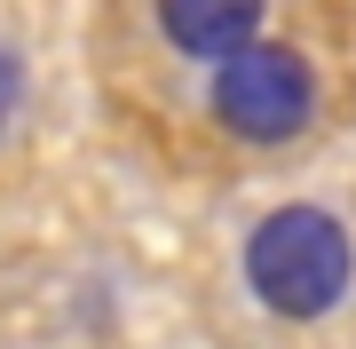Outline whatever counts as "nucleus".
<instances>
[{
    "label": "nucleus",
    "instance_id": "obj_1",
    "mask_svg": "<svg viewBox=\"0 0 356 349\" xmlns=\"http://www.w3.org/2000/svg\"><path fill=\"white\" fill-rule=\"evenodd\" d=\"M245 286L285 325L332 318L348 302V286H356V246L341 231V215L309 207V199L301 207H269L254 222V238H245Z\"/></svg>",
    "mask_w": 356,
    "mask_h": 349
},
{
    "label": "nucleus",
    "instance_id": "obj_2",
    "mask_svg": "<svg viewBox=\"0 0 356 349\" xmlns=\"http://www.w3.org/2000/svg\"><path fill=\"white\" fill-rule=\"evenodd\" d=\"M206 104H214V127H222L229 143L277 151V143H293L309 119H317V72H309L293 48H269V40H254L245 56L214 64V88H206Z\"/></svg>",
    "mask_w": 356,
    "mask_h": 349
},
{
    "label": "nucleus",
    "instance_id": "obj_3",
    "mask_svg": "<svg viewBox=\"0 0 356 349\" xmlns=\"http://www.w3.org/2000/svg\"><path fill=\"white\" fill-rule=\"evenodd\" d=\"M159 32L166 48L198 56V64H229V56L254 48L261 0H159Z\"/></svg>",
    "mask_w": 356,
    "mask_h": 349
},
{
    "label": "nucleus",
    "instance_id": "obj_4",
    "mask_svg": "<svg viewBox=\"0 0 356 349\" xmlns=\"http://www.w3.org/2000/svg\"><path fill=\"white\" fill-rule=\"evenodd\" d=\"M16 104H24V64H16V48H0V127L16 119Z\"/></svg>",
    "mask_w": 356,
    "mask_h": 349
}]
</instances>
